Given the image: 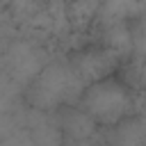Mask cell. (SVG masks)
<instances>
[{"instance_id": "2", "label": "cell", "mask_w": 146, "mask_h": 146, "mask_svg": "<svg viewBox=\"0 0 146 146\" xmlns=\"http://www.w3.org/2000/svg\"><path fill=\"white\" fill-rule=\"evenodd\" d=\"M82 103L94 123H119L130 112V89L114 78H105L89 84Z\"/></svg>"}, {"instance_id": "1", "label": "cell", "mask_w": 146, "mask_h": 146, "mask_svg": "<svg viewBox=\"0 0 146 146\" xmlns=\"http://www.w3.org/2000/svg\"><path fill=\"white\" fill-rule=\"evenodd\" d=\"M84 84L75 75L71 62H50L30 82V100L39 112L71 107Z\"/></svg>"}, {"instance_id": "3", "label": "cell", "mask_w": 146, "mask_h": 146, "mask_svg": "<svg viewBox=\"0 0 146 146\" xmlns=\"http://www.w3.org/2000/svg\"><path fill=\"white\" fill-rule=\"evenodd\" d=\"M46 64L43 50L32 41H16L7 50V71L16 82H32Z\"/></svg>"}, {"instance_id": "4", "label": "cell", "mask_w": 146, "mask_h": 146, "mask_svg": "<svg viewBox=\"0 0 146 146\" xmlns=\"http://www.w3.org/2000/svg\"><path fill=\"white\" fill-rule=\"evenodd\" d=\"M71 66L75 71V75L82 80V84L87 82H98L112 75L114 66H116V52L110 48H91L80 52L75 59H71Z\"/></svg>"}, {"instance_id": "5", "label": "cell", "mask_w": 146, "mask_h": 146, "mask_svg": "<svg viewBox=\"0 0 146 146\" xmlns=\"http://www.w3.org/2000/svg\"><path fill=\"white\" fill-rule=\"evenodd\" d=\"M57 125H59L62 135H68L73 139H87L94 135V128H96L91 116L84 110H75V107H66V112L62 114Z\"/></svg>"}]
</instances>
